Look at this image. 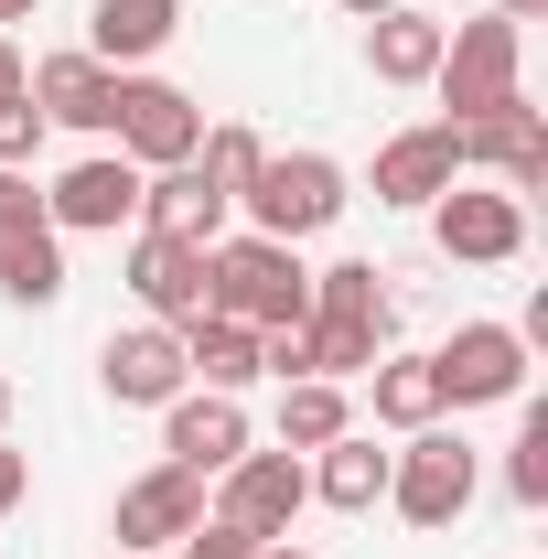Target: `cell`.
Masks as SVG:
<instances>
[{
	"label": "cell",
	"instance_id": "4fadbf2b",
	"mask_svg": "<svg viewBox=\"0 0 548 559\" xmlns=\"http://www.w3.org/2000/svg\"><path fill=\"white\" fill-rule=\"evenodd\" d=\"M22 97L44 108V130H75V140H108V119H119V75L97 66L86 44L44 55V66H22Z\"/></svg>",
	"mask_w": 548,
	"mask_h": 559
},
{
	"label": "cell",
	"instance_id": "3957f363",
	"mask_svg": "<svg viewBox=\"0 0 548 559\" xmlns=\"http://www.w3.org/2000/svg\"><path fill=\"white\" fill-rule=\"evenodd\" d=\"M527 86V33L516 22H452L441 33V66H430V97H441V119H484L495 97H516Z\"/></svg>",
	"mask_w": 548,
	"mask_h": 559
},
{
	"label": "cell",
	"instance_id": "30bf717a",
	"mask_svg": "<svg viewBox=\"0 0 548 559\" xmlns=\"http://www.w3.org/2000/svg\"><path fill=\"white\" fill-rule=\"evenodd\" d=\"M441 130H452V151H463V173H495L505 194H538L548 183V119L527 108V86L495 97L484 119H441Z\"/></svg>",
	"mask_w": 548,
	"mask_h": 559
},
{
	"label": "cell",
	"instance_id": "9a60e30c",
	"mask_svg": "<svg viewBox=\"0 0 548 559\" xmlns=\"http://www.w3.org/2000/svg\"><path fill=\"white\" fill-rule=\"evenodd\" d=\"M140 226L183 237V248H215V237H237V194L205 183L194 162H172V173H140Z\"/></svg>",
	"mask_w": 548,
	"mask_h": 559
},
{
	"label": "cell",
	"instance_id": "1f68e13d",
	"mask_svg": "<svg viewBox=\"0 0 548 559\" xmlns=\"http://www.w3.org/2000/svg\"><path fill=\"white\" fill-rule=\"evenodd\" d=\"M538 11H548V0H495V22H516V33H527Z\"/></svg>",
	"mask_w": 548,
	"mask_h": 559
},
{
	"label": "cell",
	"instance_id": "603a6c76",
	"mask_svg": "<svg viewBox=\"0 0 548 559\" xmlns=\"http://www.w3.org/2000/svg\"><path fill=\"white\" fill-rule=\"evenodd\" d=\"M183 377L215 388V399H248V388H259V334H248V323H226V312L183 323Z\"/></svg>",
	"mask_w": 548,
	"mask_h": 559
},
{
	"label": "cell",
	"instance_id": "7c38bea8",
	"mask_svg": "<svg viewBox=\"0 0 548 559\" xmlns=\"http://www.w3.org/2000/svg\"><path fill=\"white\" fill-rule=\"evenodd\" d=\"M194 516H205V474H183V463H151V474H130V485H119V506H108V538H119L130 559H151V549H172Z\"/></svg>",
	"mask_w": 548,
	"mask_h": 559
},
{
	"label": "cell",
	"instance_id": "8d00e7d4",
	"mask_svg": "<svg viewBox=\"0 0 548 559\" xmlns=\"http://www.w3.org/2000/svg\"><path fill=\"white\" fill-rule=\"evenodd\" d=\"M0 430H11V377H0Z\"/></svg>",
	"mask_w": 548,
	"mask_h": 559
},
{
	"label": "cell",
	"instance_id": "d6986e66",
	"mask_svg": "<svg viewBox=\"0 0 548 559\" xmlns=\"http://www.w3.org/2000/svg\"><path fill=\"white\" fill-rule=\"evenodd\" d=\"M312 323H355V334H377V345H398V290L377 259H334V270H312Z\"/></svg>",
	"mask_w": 548,
	"mask_h": 559
},
{
	"label": "cell",
	"instance_id": "f1b7e54d",
	"mask_svg": "<svg viewBox=\"0 0 548 559\" xmlns=\"http://www.w3.org/2000/svg\"><path fill=\"white\" fill-rule=\"evenodd\" d=\"M44 226H55V215H44V194H33V173H0V259L33 248Z\"/></svg>",
	"mask_w": 548,
	"mask_h": 559
},
{
	"label": "cell",
	"instance_id": "8992f818",
	"mask_svg": "<svg viewBox=\"0 0 548 559\" xmlns=\"http://www.w3.org/2000/svg\"><path fill=\"white\" fill-rule=\"evenodd\" d=\"M430 388H441V409H516V399H527V345H516V323H452V334L430 345Z\"/></svg>",
	"mask_w": 548,
	"mask_h": 559
},
{
	"label": "cell",
	"instance_id": "7a4b0ae2",
	"mask_svg": "<svg viewBox=\"0 0 548 559\" xmlns=\"http://www.w3.org/2000/svg\"><path fill=\"white\" fill-rule=\"evenodd\" d=\"M344 205H355V194H344V162H334V151H270V162L248 173V194H237V215H248L259 237H279V248L323 237Z\"/></svg>",
	"mask_w": 548,
	"mask_h": 559
},
{
	"label": "cell",
	"instance_id": "277c9868",
	"mask_svg": "<svg viewBox=\"0 0 548 559\" xmlns=\"http://www.w3.org/2000/svg\"><path fill=\"white\" fill-rule=\"evenodd\" d=\"M474 495H484V463L463 430H409V452H388V506L409 527H463Z\"/></svg>",
	"mask_w": 548,
	"mask_h": 559
},
{
	"label": "cell",
	"instance_id": "cb8c5ba5",
	"mask_svg": "<svg viewBox=\"0 0 548 559\" xmlns=\"http://www.w3.org/2000/svg\"><path fill=\"white\" fill-rule=\"evenodd\" d=\"M344 430H355V388H334V377H290L279 388V452H323Z\"/></svg>",
	"mask_w": 548,
	"mask_h": 559
},
{
	"label": "cell",
	"instance_id": "52a82bcc",
	"mask_svg": "<svg viewBox=\"0 0 548 559\" xmlns=\"http://www.w3.org/2000/svg\"><path fill=\"white\" fill-rule=\"evenodd\" d=\"M194 140H205V97H183L172 75H119V119H108V151L140 162V173H172V162H194Z\"/></svg>",
	"mask_w": 548,
	"mask_h": 559
},
{
	"label": "cell",
	"instance_id": "9c48e42d",
	"mask_svg": "<svg viewBox=\"0 0 548 559\" xmlns=\"http://www.w3.org/2000/svg\"><path fill=\"white\" fill-rule=\"evenodd\" d=\"M44 215H55V237H130L140 226V162H119L108 140L75 151L65 173L44 183Z\"/></svg>",
	"mask_w": 548,
	"mask_h": 559
},
{
	"label": "cell",
	"instance_id": "484cf974",
	"mask_svg": "<svg viewBox=\"0 0 548 559\" xmlns=\"http://www.w3.org/2000/svg\"><path fill=\"white\" fill-rule=\"evenodd\" d=\"M270 162V140L248 130V119H205V140H194V173L205 183H226V194H248V173Z\"/></svg>",
	"mask_w": 548,
	"mask_h": 559
},
{
	"label": "cell",
	"instance_id": "7402d4cb",
	"mask_svg": "<svg viewBox=\"0 0 548 559\" xmlns=\"http://www.w3.org/2000/svg\"><path fill=\"white\" fill-rule=\"evenodd\" d=\"M355 388H366V409H377V430H398V441H409V430H441V388H430V355H409V345H388L377 355V366H366V377H355Z\"/></svg>",
	"mask_w": 548,
	"mask_h": 559
},
{
	"label": "cell",
	"instance_id": "ac0fdd59",
	"mask_svg": "<svg viewBox=\"0 0 548 559\" xmlns=\"http://www.w3.org/2000/svg\"><path fill=\"white\" fill-rule=\"evenodd\" d=\"M172 33H183V0H97L86 11V55L108 75H140L151 55H172Z\"/></svg>",
	"mask_w": 548,
	"mask_h": 559
},
{
	"label": "cell",
	"instance_id": "8fae6325",
	"mask_svg": "<svg viewBox=\"0 0 548 559\" xmlns=\"http://www.w3.org/2000/svg\"><path fill=\"white\" fill-rule=\"evenodd\" d=\"M130 301H140V323H205L215 312V270H205V248H183V237H151V226H130Z\"/></svg>",
	"mask_w": 548,
	"mask_h": 559
},
{
	"label": "cell",
	"instance_id": "f546056e",
	"mask_svg": "<svg viewBox=\"0 0 548 559\" xmlns=\"http://www.w3.org/2000/svg\"><path fill=\"white\" fill-rule=\"evenodd\" d=\"M172 559H259V538H248V527H226V516H194V527L172 538Z\"/></svg>",
	"mask_w": 548,
	"mask_h": 559
},
{
	"label": "cell",
	"instance_id": "ffe728a7",
	"mask_svg": "<svg viewBox=\"0 0 548 559\" xmlns=\"http://www.w3.org/2000/svg\"><path fill=\"white\" fill-rule=\"evenodd\" d=\"M441 11H419V0H398V11H377L366 22V75L377 86H430V66H441Z\"/></svg>",
	"mask_w": 548,
	"mask_h": 559
},
{
	"label": "cell",
	"instance_id": "44dd1931",
	"mask_svg": "<svg viewBox=\"0 0 548 559\" xmlns=\"http://www.w3.org/2000/svg\"><path fill=\"white\" fill-rule=\"evenodd\" d=\"M312 463V506H334V516H377L388 506V452H377V430H344L323 452H301Z\"/></svg>",
	"mask_w": 548,
	"mask_h": 559
},
{
	"label": "cell",
	"instance_id": "83f0119b",
	"mask_svg": "<svg viewBox=\"0 0 548 559\" xmlns=\"http://www.w3.org/2000/svg\"><path fill=\"white\" fill-rule=\"evenodd\" d=\"M44 108H33V97H22V86H11V97H0V173H33V162H44Z\"/></svg>",
	"mask_w": 548,
	"mask_h": 559
},
{
	"label": "cell",
	"instance_id": "836d02e7",
	"mask_svg": "<svg viewBox=\"0 0 548 559\" xmlns=\"http://www.w3.org/2000/svg\"><path fill=\"white\" fill-rule=\"evenodd\" d=\"M377 11H398V0H344V22H377Z\"/></svg>",
	"mask_w": 548,
	"mask_h": 559
},
{
	"label": "cell",
	"instance_id": "4316f807",
	"mask_svg": "<svg viewBox=\"0 0 548 559\" xmlns=\"http://www.w3.org/2000/svg\"><path fill=\"white\" fill-rule=\"evenodd\" d=\"M505 495H516L527 516L548 506V409H538V399H516V452H505Z\"/></svg>",
	"mask_w": 548,
	"mask_h": 559
},
{
	"label": "cell",
	"instance_id": "e0dca14e",
	"mask_svg": "<svg viewBox=\"0 0 548 559\" xmlns=\"http://www.w3.org/2000/svg\"><path fill=\"white\" fill-rule=\"evenodd\" d=\"M237 452H248V409H237V399L183 388V399L162 409V463H183V474H205V485H215Z\"/></svg>",
	"mask_w": 548,
	"mask_h": 559
},
{
	"label": "cell",
	"instance_id": "2e32d148",
	"mask_svg": "<svg viewBox=\"0 0 548 559\" xmlns=\"http://www.w3.org/2000/svg\"><path fill=\"white\" fill-rule=\"evenodd\" d=\"M377 205H398V215H419L430 194H452L463 183V151H452V130L441 119H419V130H398V140H377Z\"/></svg>",
	"mask_w": 548,
	"mask_h": 559
},
{
	"label": "cell",
	"instance_id": "74e56055",
	"mask_svg": "<svg viewBox=\"0 0 548 559\" xmlns=\"http://www.w3.org/2000/svg\"><path fill=\"white\" fill-rule=\"evenodd\" d=\"M108 559H130V549H108Z\"/></svg>",
	"mask_w": 548,
	"mask_h": 559
},
{
	"label": "cell",
	"instance_id": "ba28073f",
	"mask_svg": "<svg viewBox=\"0 0 548 559\" xmlns=\"http://www.w3.org/2000/svg\"><path fill=\"white\" fill-rule=\"evenodd\" d=\"M430 248L452 259V270H505V259H527V194H505V183H452V194H430Z\"/></svg>",
	"mask_w": 548,
	"mask_h": 559
},
{
	"label": "cell",
	"instance_id": "d590c367",
	"mask_svg": "<svg viewBox=\"0 0 548 559\" xmlns=\"http://www.w3.org/2000/svg\"><path fill=\"white\" fill-rule=\"evenodd\" d=\"M259 559H312V549H290V538H270V549H259Z\"/></svg>",
	"mask_w": 548,
	"mask_h": 559
},
{
	"label": "cell",
	"instance_id": "4dcf8cb0",
	"mask_svg": "<svg viewBox=\"0 0 548 559\" xmlns=\"http://www.w3.org/2000/svg\"><path fill=\"white\" fill-rule=\"evenodd\" d=\"M22 495H33V452H11V430H0V516H22Z\"/></svg>",
	"mask_w": 548,
	"mask_h": 559
},
{
	"label": "cell",
	"instance_id": "6da1fadb",
	"mask_svg": "<svg viewBox=\"0 0 548 559\" xmlns=\"http://www.w3.org/2000/svg\"><path fill=\"white\" fill-rule=\"evenodd\" d=\"M215 270V312L226 323H248V334H279V323H312V270H301V248H279V237H215L205 248Z\"/></svg>",
	"mask_w": 548,
	"mask_h": 559
},
{
	"label": "cell",
	"instance_id": "d6a6232c",
	"mask_svg": "<svg viewBox=\"0 0 548 559\" xmlns=\"http://www.w3.org/2000/svg\"><path fill=\"white\" fill-rule=\"evenodd\" d=\"M11 86H22V44L0 33V97H11Z\"/></svg>",
	"mask_w": 548,
	"mask_h": 559
},
{
	"label": "cell",
	"instance_id": "5bb4252c",
	"mask_svg": "<svg viewBox=\"0 0 548 559\" xmlns=\"http://www.w3.org/2000/svg\"><path fill=\"white\" fill-rule=\"evenodd\" d=\"M97 388L119 399V409H172L194 377H183V334L172 323H130V334H108L97 345Z\"/></svg>",
	"mask_w": 548,
	"mask_h": 559
},
{
	"label": "cell",
	"instance_id": "d4e9b609",
	"mask_svg": "<svg viewBox=\"0 0 548 559\" xmlns=\"http://www.w3.org/2000/svg\"><path fill=\"white\" fill-rule=\"evenodd\" d=\"M0 301H22V312H55V301H65V237H55V226L0 259Z\"/></svg>",
	"mask_w": 548,
	"mask_h": 559
},
{
	"label": "cell",
	"instance_id": "e575fe53",
	"mask_svg": "<svg viewBox=\"0 0 548 559\" xmlns=\"http://www.w3.org/2000/svg\"><path fill=\"white\" fill-rule=\"evenodd\" d=\"M33 11H44V0H0V33H11V22H33Z\"/></svg>",
	"mask_w": 548,
	"mask_h": 559
},
{
	"label": "cell",
	"instance_id": "5b68a950",
	"mask_svg": "<svg viewBox=\"0 0 548 559\" xmlns=\"http://www.w3.org/2000/svg\"><path fill=\"white\" fill-rule=\"evenodd\" d=\"M301 506H312V463H301V452H259V441H248V452H237V463H226V474L205 485V516L248 527L259 549L301 527Z\"/></svg>",
	"mask_w": 548,
	"mask_h": 559
}]
</instances>
